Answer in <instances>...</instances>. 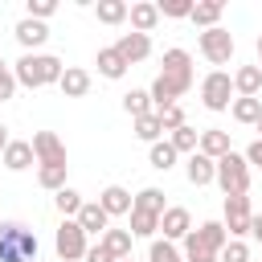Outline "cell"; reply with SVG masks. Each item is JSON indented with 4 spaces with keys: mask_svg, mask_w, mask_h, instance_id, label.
<instances>
[{
    "mask_svg": "<svg viewBox=\"0 0 262 262\" xmlns=\"http://www.w3.org/2000/svg\"><path fill=\"white\" fill-rule=\"evenodd\" d=\"M188 90H192V57H188V49H164V70H160L156 82L147 86L151 111L176 106V98L188 94Z\"/></svg>",
    "mask_w": 262,
    "mask_h": 262,
    "instance_id": "obj_1",
    "label": "cell"
},
{
    "mask_svg": "<svg viewBox=\"0 0 262 262\" xmlns=\"http://www.w3.org/2000/svg\"><path fill=\"white\" fill-rule=\"evenodd\" d=\"M61 57L53 53H25L16 66H12V78L16 86H29V90H41V86H57L61 82Z\"/></svg>",
    "mask_w": 262,
    "mask_h": 262,
    "instance_id": "obj_2",
    "label": "cell"
},
{
    "mask_svg": "<svg viewBox=\"0 0 262 262\" xmlns=\"http://www.w3.org/2000/svg\"><path fill=\"white\" fill-rule=\"evenodd\" d=\"M225 242H229L225 225L221 221H205V225L188 229V237H184V262H217V254L225 250Z\"/></svg>",
    "mask_w": 262,
    "mask_h": 262,
    "instance_id": "obj_3",
    "label": "cell"
},
{
    "mask_svg": "<svg viewBox=\"0 0 262 262\" xmlns=\"http://www.w3.org/2000/svg\"><path fill=\"white\" fill-rule=\"evenodd\" d=\"M0 262H37V233L25 221H0Z\"/></svg>",
    "mask_w": 262,
    "mask_h": 262,
    "instance_id": "obj_4",
    "label": "cell"
},
{
    "mask_svg": "<svg viewBox=\"0 0 262 262\" xmlns=\"http://www.w3.org/2000/svg\"><path fill=\"white\" fill-rule=\"evenodd\" d=\"M213 184L225 196H246L250 192V164H246V156H237V151L221 156L217 160V172H213Z\"/></svg>",
    "mask_w": 262,
    "mask_h": 262,
    "instance_id": "obj_5",
    "label": "cell"
},
{
    "mask_svg": "<svg viewBox=\"0 0 262 262\" xmlns=\"http://www.w3.org/2000/svg\"><path fill=\"white\" fill-rule=\"evenodd\" d=\"M201 102H205V111H213V115L229 111V106H233V78H229L225 70L205 74V78H201Z\"/></svg>",
    "mask_w": 262,
    "mask_h": 262,
    "instance_id": "obj_6",
    "label": "cell"
},
{
    "mask_svg": "<svg viewBox=\"0 0 262 262\" xmlns=\"http://www.w3.org/2000/svg\"><path fill=\"white\" fill-rule=\"evenodd\" d=\"M196 49H201V57L209 61V66H229V57H233V49H237V41H233V33L229 29H205L201 37H196Z\"/></svg>",
    "mask_w": 262,
    "mask_h": 262,
    "instance_id": "obj_7",
    "label": "cell"
},
{
    "mask_svg": "<svg viewBox=\"0 0 262 262\" xmlns=\"http://www.w3.org/2000/svg\"><path fill=\"white\" fill-rule=\"evenodd\" d=\"M53 250H57V258L61 262H82L86 258V233H82V225L78 221H61L57 225V233H53Z\"/></svg>",
    "mask_w": 262,
    "mask_h": 262,
    "instance_id": "obj_8",
    "label": "cell"
},
{
    "mask_svg": "<svg viewBox=\"0 0 262 262\" xmlns=\"http://www.w3.org/2000/svg\"><path fill=\"white\" fill-rule=\"evenodd\" d=\"M250 217H254V209H250V196H225V233L233 237V242H242L246 233H250Z\"/></svg>",
    "mask_w": 262,
    "mask_h": 262,
    "instance_id": "obj_9",
    "label": "cell"
},
{
    "mask_svg": "<svg viewBox=\"0 0 262 262\" xmlns=\"http://www.w3.org/2000/svg\"><path fill=\"white\" fill-rule=\"evenodd\" d=\"M160 229H164V242H184L188 237V229H192V217H188V209H180V205H168L164 213H160Z\"/></svg>",
    "mask_w": 262,
    "mask_h": 262,
    "instance_id": "obj_10",
    "label": "cell"
},
{
    "mask_svg": "<svg viewBox=\"0 0 262 262\" xmlns=\"http://www.w3.org/2000/svg\"><path fill=\"white\" fill-rule=\"evenodd\" d=\"M29 143H33V156H37V164H66V143H61L53 131H37Z\"/></svg>",
    "mask_w": 262,
    "mask_h": 262,
    "instance_id": "obj_11",
    "label": "cell"
},
{
    "mask_svg": "<svg viewBox=\"0 0 262 262\" xmlns=\"http://www.w3.org/2000/svg\"><path fill=\"white\" fill-rule=\"evenodd\" d=\"M115 49H119V57H123L127 66L147 61V57H151V37H143V33H123V37L115 41Z\"/></svg>",
    "mask_w": 262,
    "mask_h": 262,
    "instance_id": "obj_12",
    "label": "cell"
},
{
    "mask_svg": "<svg viewBox=\"0 0 262 262\" xmlns=\"http://www.w3.org/2000/svg\"><path fill=\"white\" fill-rule=\"evenodd\" d=\"M98 205H102V213H106V217H123V213H131L135 196H131L123 184H106V188L98 192Z\"/></svg>",
    "mask_w": 262,
    "mask_h": 262,
    "instance_id": "obj_13",
    "label": "cell"
},
{
    "mask_svg": "<svg viewBox=\"0 0 262 262\" xmlns=\"http://www.w3.org/2000/svg\"><path fill=\"white\" fill-rule=\"evenodd\" d=\"M127 20H131V33H151L156 25H160V8L151 4V0H135L131 8H127Z\"/></svg>",
    "mask_w": 262,
    "mask_h": 262,
    "instance_id": "obj_14",
    "label": "cell"
},
{
    "mask_svg": "<svg viewBox=\"0 0 262 262\" xmlns=\"http://www.w3.org/2000/svg\"><path fill=\"white\" fill-rule=\"evenodd\" d=\"M12 37H16L20 45H25V53H37V49H41V45L49 41V29H45L41 20H29V16H25V20H16Z\"/></svg>",
    "mask_w": 262,
    "mask_h": 262,
    "instance_id": "obj_15",
    "label": "cell"
},
{
    "mask_svg": "<svg viewBox=\"0 0 262 262\" xmlns=\"http://www.w3.org/2000/svg\"><path fill=\"white\" fill-rule=\"evenodd\" d=\"M78 225H82V233L90 237V233H106L111 229V217L102 213V205L98 201H82V209H78V217H74Z\"/></svg>",
    "mask_w": 262,
    "mask_h": 262,
    "instance_id": "obj_16",
    "label": "cell"
},
{
    "mask_svg": "<svg viewBox=\"0 0 262 262\" xmlns=\"http://www.w3.org/2000/svg\"><path fill=\"white\" fill-rule=\"evenodd\" d=\"M229 78H233V94L237 98H258V90H262V70L258 66H237Z\"/></svg>",
    "mask_w": 262,
    "mask_h": 262,
    "instance_id": "obj_17",
    "label": "cell"
},
{
    "mask_svg": "<svg viewBox=\"0 0 262 262\" xmlns=\"http://www.w3.org/2000/svg\"><path fill=\"white\" fill-rule=\"evenodd\" d=\"M0 164H4L8 172H25L29 164H37V156H33V143H29V139H12V143L4 147V156H0Z\"/></svg>",
    "mask_w": 262,
    "mask_h": 262,
    "instance_id": "obj_18",
    "label": "cell"
},
{
    "mask_svg": "<svg viewBox=\"0 0 262 262\" xmlns=\"http://www.w3.org/2000/svg\"><path fill=\"white\" fill-rule=\"evenodd\" d=\"M196 151H201V156H209V160L217 164L221 156H229V151H233V147H229V131H217V127L201 131V143H196Z\"/></svg>",
    "mask_w": 262,
    "mask_h": 262,
    "instance_id": "obj_19",
    "label": "cell"
},
{
    "mask_svg": "<svg viewBox=\"0 0 262 262\" xmlns=\"http://www.w3.org/2000/svg\"><path fill=\"white\" fill-rule=\"evenodd\" d=\"M213 172H217V164H213L209 156H201V151H192L188 164H184V176H188V184H196V188L213 184Z\"/></svg>",
    "mask_w": 262,
    "mask_h": 262,
    "instance_id": "obj_20",
    "label": "cell"
},
{
    "mask_svg": "<svg viewBox=\"0 0 262 262\" xmlns=\"http://www.w3.org/2000/svg\"><path fill=\"white\" fill-rule=\"evenodd\" d=\"M221 12H225V4H221V0H201V4H192L188 20H192V25H201V33H205V29H217Z\"/></svg>",
    "mask_w": 262,
    "mask_h": 262,
    "instance_id": "obj_21",
    "label": "cell"
},
{
    "mask_svg": "<svg viewBox=\"0 0 262 262\" xmlns=\"http://www.w3.org/2000/svg\"><path fill=\"white\" fill-rule=\"evenodd\" d=\"M94 66H98V74H102V78H111V82H119V78L127 74V61L119 57V49H115V45H106V49H98V57H94Z\"/></svg>",
    "mask_w": 262,
    "mask_h": 262,
    "instance_id": "obj_22",
    "label": "cell"
},
{
    "mask_svg": "<svg viewBox=\"0 0 262 262\" xmlns=\"http://www.w3.org/2000/svg\"><path fill=\"white\" fill-rule=\"evenodd\" d=\"M57 86H61V94H66V98H82V94L90 90V74H86V70H78V66H66Z\"/></svg>",
    "mask_w": 262,
    "mask_h": 262,
    "instance_id": "obj_23",
    "label": "cell"
},
{
    "mask_svg": "<svg viewBox=\"0 0 262 262\" xmlns=\"http://www.w3.org/2000/svg\"><path fill=\"white\" fill-rule=\"evenodd\" d=\"M66 172H70V164H37V184L49 188V192H61L66 188Z\"/></svg>",
    "mask_w": 262,
    "mask_h": 262,
    "instance_id": "obj_24",
    "label": "cell"
},
{
    "mask_svg": "<svg viewBox=\"0 0 262 262\" xmlns=\"http://www.w3.org/2000/svg\"><path fill=\"white\" fill-rule=\"evenodd\" d=\"M131 242H135V237H131V229H106V233H102V246L111 250V258H115V262L131 258Z\"/></svg>",
    "mask_w": 262,
    "mask_h": 262,
    "instance_id": "obj_25",
    "label": "cell"
},
{
    "mask_svg": "<svg viewBox=\"0 0 262 262\" xmlns=\"http://www.w3.org/2000/svg\"><path fill=\"white\" fill-rule=\"evenodd\" d=\"M127 8H131L127 0H98V4H94V16H98L102 25H123V20H127Z\"/></svg>",
    "mask_w": 262,
    "mask_h": 262,
    "instance_id": "obj_26",
    "label": "cell"
},
{
    "mask_svg": "<svg viewBox=\"0 0 262 262\" xmlns=\"http://www.w3.org/2000/svg\"><path fill=\"white\" fill-rule=\"evenodd\" d=\"M131 237H156L160 233V217L156 213H143V209H131Z\"/></svg>",
    "mask_w": 262,
    "mask_h": 262,
    "instance_id": "obj_27",
    "label": "cell"
},
{
    "mask_svg": "<svg viewBox=\"0 0 262 262\" xmlns=\"http://www.w3.org/2000/svg\"><path fill=\"white\" fill-rule=\"evenodd\" d=\"M229 115L237 119V123H258L262 119V98H233V106H229Z\"/></svg>",
    "mask_w": 262,
    "mask_h": 262,
    "instance_id": "obj_28",
    "label": "cell"
},
{
    "mask_svg": "<svg viewBox=\"0 0 262 262\" xmlns=\"http://www.w3.org/2000/svg\"><path fill=\"white\" fill-rule=\"evenodd\" d=\"M53 209H57L66 221H74V217H78V209H82V192H74V188L66 184L61 192H53Z\"/></svg>",
    "mask_w": 262,
    "mask_h": 262,
    "instance_id": "obj_29",
    "label": "cell"
},
{
    "mask_svg": "<svg viewBox=\"0 0 262 262\" xmlns=\"http://www.w3.org/2000/svg\"><path fill=\"white\" fill-rule=\"evenodd\" d=\"M123 111H127L131 119L151 115V94H147V90H127V94H123Z\"/></svg>",
    "mask_w": 262,
    "mask_h": 262,
    "instance_id": "obj_30",
    "label": "cell"
},
{
    "mask_svg": "<svg viewBox=\"0 0 262 262\" xmlns=\"http://www.w3.org/2000/svg\"><path fill=\"white\" fill-rule=\"evenodd\" d=\"M168 143L176 147V156H192V151H196V143H201V131H192V127L184 123V127H176V131H172V139H168Z\"/></svg>",
    "mask_w": 262,
    "mask_h": 262,
    "instance_id": "obj_31",
    "label": "cell"
},
{
    "mask_svg": "<svg viewBox=\"0 0 262 262\" xmlns=\"http://www.w3.org/2000/svg\"><path fill=\"white\" fill-rule=\"evenodd\" d=\"M147 160H151V168H156V172H168V168L176 164V147H172L168 139H160V143H151Z\"/></svg>",
    "mask_w": 262,
    "mask_h": 262,
    "instance_id": "obj_32",
    "label": "cell"
},
{
    "mask_svg": "<svg viewBox=\"0 0 262 262\" xmlns=\"http://www.w3.org/2000/svg\"><path fill=\"white\" fill-rule=\"evenodd\" d=\"M131 209H143V213H156V217H160V213H164L168 205H164V192H160V188H139V192H135V205H131Z\"/></svg>",
    "mask_w": 262,
    "mask_h": 262,
    "instance_id": "obj_33",
    "label": "cell"
},
{
    "mask_svg": "<svg viewBox=\"0 0 262 262\" xmlns=\"http://www.w3.org/2000/svg\"><path fill=\"white\" fill-rule=\"evenodd\" d=\"M147 262H184V254H180L172 242H164V237H151V246H147Z\"/></svg>",
    "mask_w": 262,
    "mask_h": 262,
    "instance_id": "obj_34",
    "label": "cell"
},
{
    "mask_svg": "<svg viewBox=\"0 0 262 262\" xmlns=\"http://www.w3.org/2000/svg\"><path fill=\"white\" fill-rule=\"evenodd\" d=\"M135 135H139L143 143H160V135H164V127H160V115L151 111V115L135 119Z\"/></svg>",
    "mask_w": 262,
    "mask_h": 262,
    "instance_id": "obj_35",
    "label": "cell"
},
{
    "mask_svg": "<svg viewBox=\"0 0 262 262\" xmlns=\"http://www.w3.org/2000/svg\"><path fill=\"white\" fill-rule=\"evenodd\" d=\"M217 262H250V246H246V242H233V237H229V242H225V250L217 254Z\"/></svg>",
    "mask_w": 262,
    "mask_h": 262,
    "instance_id": "obj_36",
    "label": "cell"
},
{
    "mask_svg": "<svg viewBox=\"0 0 262 262\" xmlns=\"http://www.w3.org/2000/svg\"><path fill=\"white\" fill-rule=\"evenodd\" d=\"M156 8H160V16H172V20H180V16H188V12H192V0H160Z\"/></svg>",
    "mask_w": 262,
    "mask_h": 262,
    "instance_id": "obj_37",
    "label": "cell"
},
{
    "mask_svg": "<svg viewBox=\"0 0 262 262\" xmlns=\"http://www.w3.org/2000/svg\"><path fill=\"white\" fill-rule=\"evenodd\" d=\"M156 115H160V127H164L168 135H172L176 127H184V111H180V102H176V106H164V111H156Z\"/></svg>",
    "mask_w": 262,
    "mask_h": 262,
    "instance_id": "obj_38",
    "label": "cell"
},
{
    "mask_svg": "<svg viewBox=\"0 0 262 262\" xmlns=\"http://www.w3.org/2000/svg\"><path fill=\"white\" fill-rule=\"evenodd\" d=\"M53 12H57V0H29V20H41L45 25Z\"/></svg>",
    "mask_w": 262,
    "mask_h": 262,
    "instance_id": "obj_39",
    "label": "cell"
},
{
    "mask_svg": "<svg viewBox=\"0 0 262 262\" xmlns=\"http://www.w3.org/2000/svg\"><path fill=\"white\" fill-rule=\"evenodd\" d=\"M16 94V78H12V66L0 57V102H8Z\"/></svg>",
    "mask_w": 262,
    "mask_h": 262,
    "instance_id": "obj_40",
    "label": "cell"
},
{
    "mask_svg": "<svg viewBox=\"0 0 262 262\" xmlns=\"http://www.w3.org/2000/svg\"><path fill=\"white\" fill-rule=\"evenodd\" d=\"M82 262H115V258H111V250L98 242V246H90V250H86V258H82Z\"/></svg>",
    "mask_w": 262,
    "mask_h": 262,
    "instance_id": "obj_41",
    "label": "cell"
},
{
    "mask_svg": "<svg viewBox=\"0 0 262 262\" xmlns=\"http://www.w3.org/2000/svg\"><path fill=\"white\" fill-rule=\"evenodd\" d=\"M242 156H246V164H254V168H262V139H254V143H250V147H246Z\"/></svg>",
    "mask_w": 262,
    "mask_h": 262,
    "instance_id": "obj_42",
    "label": "cell"
},
{
    "mask_svg": "<svg viewBox=\"0 0 262 262\" xmlns=\"http://www.w3.org/2000/svg\"><path fill=\"white\" fill-rule=\"evenodd\" d=\"M250 233L262 242V213H254V217H250Z\"/></svg>",
    "mask_w": 262,
    "mask_h": 262,
    "instance_id": "obj_43",
    "label": "cell"
},
{
    "mask_svg": "<svg viewBox=\"0 0 262 262\" xmlns=\"http://www.w3.org/2000/svg\"><path fill=\"white\" fill-rule=\"evenodd\" d=\"M8 143H12V135H8V127L0 123V156H4V147H8Z\"/></svg>",
    "mask_w": 262,
    "mask_h": 262,
    "instance_id": "obj_44",
    "label": "cell"
},
{
    "mask_svg": "<svg viewBox=\"0 0 262 262\" xmlns=\"http://www.w3.org/2000/svg\"><path fill=\"white\" fill-rule=\"evenodd\" d=\"M258 70H262V33H258Z\"/></svg>",
    "mask_w": 262,
    "mask_h": 262,
    "instance_id": "obj_45",
    "label": "cell"
},
{
    "mask_svg": "<svg viewBox=\"0 0 262 262\" xmlns=\"http://www.w3.org/2000/svg\"><path fill=\"white\" fill-rule=\"evenodd\" d=\"M254 127H258V131H262V119H258V123H254ZM258 139H262V135H258Z\"/></svg>",
    "mask_w": 262,
    "mask_h": 262,
    "instance_id": "obj_46",
    "label": "cell"
},
{
    "mask_svg": "<svg viewBox=\"0 0 262 262\" xmlns=\"http://www.w3.org/2000/svg\"><path fill=\"white\" fill-rule=\"evenodd\" d=\"M123 262H135V258H123Z\"/></svg>",
    "mask_w": 262,
    "mask_h": 262,
    "instance_id": "obj_47",
    "label": "cell"
},
{
    "mask_svg": "<svg viewBox=\"0 0 262 262\" xmlns=\"http://www.w3.org/2000/svg\"><path fill=\"white\" fill-rule=\"evenodd\" d=\"M258 246H262V242H258Z\"/></svg>",
    "mask_w": 262,
    "mask_h": 262,
    "instance_id": "obj_48",
    "label": "cell"
}]
</instances>
